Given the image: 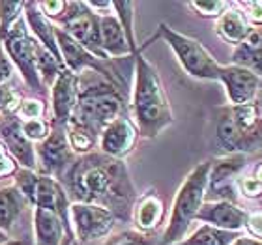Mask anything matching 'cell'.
<instances>
[{"instance_id":"cell-19","label":"cell","mask_w":262,"mask_h":245,"mask_svg":"<svg viewBox=\"0 0 262 245\" xmlns=\"http://www.w3.org/2000/svg\"><path fill=\"white\" fill-rule=\"evenodd\" d=\"M165 217V204L163 198L150 189L142 196H137L133 212H131V221L135 225L137 232L142 234H150L163 223Z\"/></svg>"},{"instance_id":"cell-5","label":"cell","mask_w":262,"mask_h":245,"mask_svg":"<svg viewBox=\"0 0 262 245\" xmlns=\"http://www.w3.org/2000/svg\"><path fill=\"white\" fill-rule=\"evenodd\" d=\"M262 118V99L238 107L219 109L215 135L225 153H247L249 139Z\"/></svg>"},{"instance_id":"cell-6","label":"cell","mask_w":262,"mask_h":245,"mask_svg":"<svg viewBox=\"0 0 262 245\" xmlns=\"http://www.w3.org/2000/svg\"><path fill=\"white\" fill-rule=\"evenodd\" d=\"M15 176V187L21 191L28 204H32L34 208H47V210H53V212L58 213L60 219L64 221L68 232H70V238L73 240V232H71L70 223L71 202L68 198L64 185L56 178H53V176L41 174V172L38 174V172L27 169H17Z\"/></svg>"},{"instance_id":"cell-43","label":"cell","mask_w":262,"mask_h":245,"mask_svg":"<svg viewBox=\"0 0 262 245\" xmlns=\"http://www.w3.org/2000/svg\"><path fill=\"white\" fill-rule=\"evenodd\" d=\"M0 245H32V243H28L27 240H10V241H4V243H0Z\"/></svg>"},{"instance_id":"cell-37","label":"cell","mask_w":262,"mask_h":245,"mask_svg":"<svg viewBox=\"0 0 262 245\" xmlns=\"http://www.w3.org/2000/svg\"><path fill=\"white\" fill-rule=\"evenodd\" d=\"M15 172H17V163L13 161V158H11L10 153H8L4 144L0 142V180L15 174Z\"/></svg>"},{"instance_id":"cell-11","label":"cell","mask_w":262,"mask_h":245,"mask_svg":"<svg viewBox=\"0 0 262 245\" xmlns=\"http://www.w3.org/2000/svg\"><path fill=\"white\" fill-rule=\"evenodd\" d=\"M247 167V153H225L221 158L213 159L208 176L206 195L212 193L215 201L236 202L238 189L236 180L242 176L244 169Z\"/></svg>"},{"instance_id":"cell-25","label":"cell","mask_w":262,"mask_h":245,"mask_svg":"<svg viewBox=\"0 0 262 245\" xmlns=\"http://www.w3.org/2000/svg\"><path fill=\"white\" fill-rule=\"evenodd\" d=\"M27 204V198L15 185H8L0 189V230L2 232H8L13 227Z\"/></svg>"},{"instance_id":"cell-29","label":"cell","mask_w":262,"mask_h":245,"mask_svg":"<svg viewBox=\"0 0 262 245\" xmlns=\"http://www.w3.org/2000/svg\"><path fill=\"white\" fill-rule=\"evenodd\" d=\"M232 2H223V0H199V2H189V8L195 10L201 17L206 19H217L219 15H223L225 11L229 10Z\"/></svg>"},{"instance_id":"cell-10","label":"cell","mask_w":262,"mask_h":245,"mask_svg":"<svg viewBox=\"0 0 262 245\" xmlns=\"http://www.w3.org/2000/svg\"><path fill=\"white\" fill-rule=\"evenodd\" d=\"M116 215L111 210L98 204L86 202H71L70 204V223L71 232L82 243L107 238L115 229Z\"/></svg>"},{"instance_id":"cell-28","label":"cell","mask_w":262,"mask_h":245,"mask_svg":"<svg viewBox=\"0 0 262 245\" xmlns=\"http://www.w3.org/2000/svg\"><path fill=\"white\" fill-rule=\"evenodd\" d=\"M25 10V2H8V0H0V39L10 32V28L15 25L23 15Z\"/></svg>"},{"instance_id":"cell-31","label":"cell","mask_w":262,"mask_h":245,"mask_svg":"<svg viewBox=\"0 0 262 245\" xmlns=\"http://www.w3.org/2000/svg\"><path fill=\"white\" fill-rule=\"evenodd\" d=\"M21 105V96L8 84H0V115H11L17 113Z\"/></svg>"},{"instance_id":"cell-3","label":"cell","mask_w":262,"mask_h":245,"mask_svg":"<svg viewBox=\"0 0 262 245\" xmlns=\"http://www.w3.org/2000/svg\"><path fill=\"white\" fill-rule=\"evenodd\" d=\"M122 115L124 98L120 88L101 77L98 81L88 82L86 86L79 84V98L68 124L79 125L99 139L105 125H109Z\"/></svg>"},{"instance_id":"cell-7","label":"cell","mask_w":262,"mask_h":245,"mask_svg":"<svg viewBox=\"0 0 262 245\" xmlns=\"http://www.w3.org/2000/svg\"><path fill=\"white\" fill-rule=\"evenodd\" d=\"M156 38L165 39V43L169 45L174 56L178 58L180 65L184 68L187 75L202 79V81H217L219 79V64L210 51L195 38H189L186 34L176 32L174 28L161 23L158 28Z\"/></svg>"},{"instance_id":"cell-42","label":"cell","mask_w":262,"mask_h":245,"mask_svg":"<svg viewBox=\"0 0 262 245\" xmlns=\"http://www.w3.org/2000/svg\"><path fill=\"white\" fill-rule=\"evenodd\" d=\"M253 178L262 185V161L255 167V170H253Z\"/></svg>"},{"instance_id":"cell-24","label":"cell","mask_w":262,"mask_h":245,"mask_svg":"<svg viewBox=\"0 0 262 245\" xmlns=\"http://www.w3.org/2000/svg\"><path fill=\"white\" fill-rule=\"evenodd\" d=\"M232 64L251 70L262 77V27L251 28L247 38L232 51Z\"/></svg>"},{"instance_id":"cell-38","label":"cell","mask_w":262,"mask_h":245,"mask_svg":"<svg viewBox=\"0 0 262 245\" xmlns=\"http://www.w3.org/2000/svg\"><path fill=\"white\" fill-rule=\"evenodd\" d=\"M246 230L249 232L251 238L262 241V210L258 212H253L247 215V223H246Z\"/></svg>"},{"instance_id":"cell-12","label":"cell","mask_w":262,"mask_h":245,"mask_svg":"<svg viewBox=\"0 0 262 245\" xmlns=\"http://www.w3.org/2000/svg\"><path fill=\"white\" fill-rule=\"evenodd\" d=\"M73 155L75 153L71 152L64 125L53 124L49 137L36 146V159H38L41 174L53 176V178L64 176L68 167L73 163Z\"/></svg>"},{"instance_id":"cell-33","label":"cell","mask_w":262,"mask_h":245,"mask_svg":"<svg viewBox=\"0 0 262 245\" xmlns=\"http://www.w3.org/2000/svg\"><path fill=\"white\" fill-rule=\"evenodd\" d=\"M43 113H45L43 101L34 99V98H25V99H21V105H19V109H17L15 115L23 116L25 120H38V118L43 116Z\"/></svg>"},{"instance_id":"cell-30","label":"cell","mask_w":262,"mask_h":245,"mask_svg":"<svg viewBox=\"0 0 262 245\" xmlns=\"http://www.w3.org/2000/svg\"><path fill=\"white\" fill-rule=\"evenodd\" d=\"M51 127H53V125H51L49 122L41 120V118H38V120H23L21 122L23 133H25V137H27L30 142L45 141L51 133Z\"/></svg>"},{"instance_id":"cell-40","label":"cell","mask_w":262,"mask_h":245,"mask_svg":"<svg viewBox=\"0 0 262 245\" xmlns=\"http://www.w3.org/2000/svg\"><path fill=\"white\" fill-rule=\"evenodd\" d=\"M262 144V118L260 122H258V125L255 127V131H253L251 139H249V146H247V152H253L255 148H258Z\"/></svg>"},{"instance_id":"cell-26","label":"cell","mask_w":262,"mask_h":245,"mask_svg":"<svg viewBox=\"0 0 262 245\" xmlns=\"http://www.w3.org/2000/svg\"><path fill=\"white\" fill-rule=\"evenodd\" d=\"M238 236H240L238 232H227L210 225H201L193 234L186 236L174 245H230Z\"/></svg>"},{"instance_id":"cell-21","label":"cell","mask_w":262,"mask_h":245,"mask_svg":"<svg viewBox=\"0 0 262 245\" xmlns=\"http://www.w3.org/2000/svg\"><path fill=\"white\" fill-rule=\"evenodd\" d=\"M99 43L105 56L118 58V56H131L126 34L116 15H99Z\"/></svg>"},{"instance_id":"cell-13","label":"cell","mask_w":262,"mask_h":245,"mask_svg":"<svg viewBox=\"0 0 262 245\" xmlns=\"http://www.w3.org/2000/svg\"><path fill=\"white\" fill-rule=\"evenodd\" d=\"M56 43H58V49H60L64 68L73 71L75 75H81L84 70H90L120 88V79L111 71V68H107L105 60H99L98 56H94L90 51H86L82 45L77 43L75 39L68 36L60 28H56Z\"/></svg>"},{"instance_id":"cell-14","label":"cell","mask_w":262,"mask_h":245,"mask_svg":"<svg viewBox=\"0 0 262 245\" xmlns=\"http://www.w3.org/2000/svg\"><path fill=\"white\" fill-rule=\"evenodd\" d=\"M217 81L225 86L229 105L232 107L253 103L260 92V77L242 65H221Z\"/></svg>"},{"instance_id":"cell-44","label":"cell","mask_w":262,"mask_h":245,"mask_svg":"<svg viewBox=\"0 0 262 245\" xmlns=\"http://www.w3.org/2000/svg\"><path fill=\"white\" fill-rule=\"evenodd\" d=\"M260 90H262V77H260Z\"/></svg>"},{"instance_id":"cell-9","label":"cell","mask_w":262,"mask_h":245,"mask_svg":"<svg viewBox=\"0 0 262 245\" xmlns=\"http://www.w3.org/2000/svg\"><path fill=\"white\" fill-rule=\"evenodd\" d=\"M60 30L90 51L99 60H109L99 43V15H96L86 2H66V10L58 19Z\"/></svg>"},{"instance_id":"cell-4","label":"cell","mask_w":262,"mask_h":245,"mask_svg":"<svg viewBox=\"0 0 262 245\" xmlns=\"http://www.w3.org/2000/svg\"><path fill=\"white\" fill-rule=\"evenodd\" d=\"M210 167H212V161H202L182 182L180 189L174 196V202H172L167 229L159 241L161 245H174L186 238L187 230L195 221L196 213L206 198Z\"/></svg>"},{"instance_id":"cell-34","label":"cell","mask_w":262,"mask_h":245,"mask_svg":"<svg viewBox=\"0 0 262 245\" xmlns=\"http://www.w3.org/2000/svg\"><path fill=\"white\" fill-rule=\"evenodd\" d=\"M236 6L244 11L247 23L253 28L262 27V0H242V2H236Z\"/></svg>"},{"instance_id":"cell-15","label":"cell","mask_w":262,"mask_h":245,"mask_svg":"<svg viewBox=\"0 0 262 245\" xmlns=\"http://www.w3.org/2000/svg\"><path fill=\"white\" fill-rule=\"evenodd\" d=\"M21 118L11 115H0V139L6 146L8 153L27 170H38V159H36V146L25 137L21 129Z\"/></svg>"},{"instance_id":"cell-22","label":"cell","mask_w":262,"mask_h":245,"mask_svg":"<svg viewBox=\"0 0 262 245\" xmlns=\"http://www.w3.org/2000/svg\"><path fill=\"white\" fill-rule=\"evenodd\" d=\"M251 25L247 23L244 11L236 6V2L230 4V8L225 11L223 15L215 19V34L229 45H240L251 32Z\"/></svg>"},{"instance_id":"cell-2","label":"cell","mask_w":262,"mask_h":245,"mask_svg":"<svg viewBox=\"0 0 262 245\" xmlns=\"http://www.w3.org/2000/svg\"><path fill=\"white\" fill-rule=\"evenodd\" d=\"M142 49L139 47L135 58V84H133V98L131 109L135 118L139 137L154 139L163 129H167L174 118L170 109L169 98L159 79L158 70L142 56Z\"/></svg>"},{"instance_id":"cell-23","label":"cell","mask_w":262,"mask_h":245,"mask_svg":"<svg viewBox=\"0 0 262 245\" xmlns=\"http://www.w3.org/2000/svg\"><path fill=\"white\" fill-rule=\"evenodd\" d=\"M64 232L70 236L58 213L47 208H34V245H58Z\"/></svg>"},{"instance_id":"cell-20","label":"cell","mask_w":262,"mask_h":245,"mask_svg":"<svg viewBox=\"0 0 262 245\" xmlns=\"http://www.w3.org/2000/svg\"><path fill=\"white\" fill-rule=\"evenodd\" d=\"M25 21L30 27L34 34V39L38 41L41 47L49 51L51 55L55 56L56 60L62 62L60 49H58V43H56V28L53 27V23L47 19V17L39 11L38 4L36 2H25ZM64 64V62H62Z\"/></svg>"},{"instance_id":"cell-1","label":"cell","mask_w":262,"mask_h":245,"mask_svg":"<svg viewBox=\"0 0 262 245\" xmlns=\"http://www.w3.org/2000/svg\"><path fill=\"white\" fill-rule=\"evenodd\" d=\"M62 178L66 193H71L75 202L98 204L111 210L116 219L131 221L137 191L122 159L86 153L73 161Z\"/></svg>"},{"instance_id":"cell-17","label":"cell","mask_w":262,"mask_h":245,"mask_svg":"<svg viewBox=\"0 0 262 245\" xmlns=\"http://www.w3.org/2000/svg\"><path fill=\"white\" fill-rule=\"evenodd\" d=\"M247 215L249 213L244 208L238 206V202L229 201H204L199 213H196V221L202 225H210L219 230H227V232H238L246 229Z\"/></svg>"},{"instance_id":"cell-16","label":"cell","mask_w":262,"mask_h":245,"mask_svg":"<svg viewBox=\"0 0 262 245\" xmlns=\"http://www.w3.org/2000/svg\"><path fill=\"white\" fill-rule=\"evenodd\" d=\"M137 139H139V131L135 122L126 115H122L109 125H105V129L98 139V144L103 155H109L113 159H124L127 153L133 152Z\"/></svg>"},{"instance_id":"cell-35","label":"cell","mask_w":262,"mask_h":245,"mask_svg":"<svg viewBox=\"0 0 262 245\" xmlns=\"http://www.w3.org/2000/svg\"><path fill=\"white\" fill-rule=\"evenodd\" d=\"M236 189L246 198H258V196H262V185L253 178V174L240 176L236 180Z\"/></svg>"},{"instance_id":"cell-41","label":"cell","mask_w":262,"mask_h":245,"mask_svg":"<svg viewBox=\"0 0 262 245\" xmlns=\"http://www.w3.org/2000/svg\"><path fill=\"white\" fill-rule=\"evenodd\" d=\"M230 245H262V241L260 240H255V238H251V236L240 234Z\"/></svg>"},{"instance_id":"cell-18","label":"cell","mask_w":262,"mask_h":245,"mask_svg":"<svg viewBox=\"0 0 262 245\" xmlns=\"http://www.w3.org/2000/svg\"><path fill=\"white\" fill-rule=\"evenodd\" d=\"M77 98H79V75L64 68L56 75L55 82H53V90H51L53 115H55L53 124L66 127V124L70 122L71 115H73Z\"/></svg>"},{"instance_id":"cell-8","label":"cell","mask_w":262,"mask_h":245,"mask_svg":"<svg viewBox=\"0 0 262 245\" xmlns=\"http://www.w3.org/2000/svg\"><path fill=\"white\" fill-rule=\"evenodd\" d=\"M4 53L8 55L10 62L17 65L21 71L23 79L32 90H41L43 82L36 68V58H38V49L41 45L34 39V36L28 34L27 21L21 17L19 21L10 28V32L4 36Z\"/></svg>"},{"instance_id":"cell-39","label":"cell","mask_w":262,"mask_h":245,"mask_svg":"<svg viewBox=\"0 0 262 245\" xmlns=\"http://www.w3.org/2000/svg\"><path fill=\"white\" fill-rule=\"evenodd\" d=\"M13 75V65H11L10 58L4 53V49L0 47V84H4L10 77Z\"/></svg>"},{"instance_id":"cell-27","label":"cell","mask_w":262,"mask_h":245,"mask_svg":"<svg viewBox=\"0 0 262 245\" xmlns=\"http://www.w3.org/2000/svg\"><path fill=\"white\" fill-rule=\"evenodd\" d=\"M113 10L116 13V19L120 21L124 34H126L127 45H129L131 56H135L139 53L135 41V32H133V15H135V4L133 2H113Z\"/></svg>"},{"instance_id":"cell-36","label":"cell","mask_w":262,"mask_h":245,"mask_svg":"<svg viewBox=\"0 0 262 245\" xmlns=\"http://www.w3.org/2000/svg\"><path fill=\"white\" fill-rule=\"evenodd\" d=\"M36 4L47 19H56V21L60 19L66 10V2L62 0H47V2H36Z\"/></svg>"},{"instance_id":"cell-32","label":"cell","mask_w":262,"mask_h":245,"mask_svg":"<svg viewBox=\"0 0 262 245\" xmlns=\"http://www.w3.org/2000/svg\"><path fill=\"white\" fill-rule=\"evenodd\" d=\"M105 245H156L150 234H142L137 230H126L122 234L111 238Z\"/></svg>"}]
</instances>
